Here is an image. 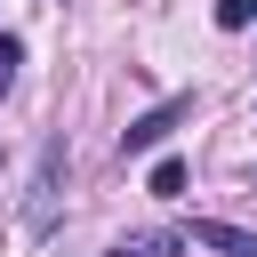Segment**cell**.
Listing matches in <instances>:
<instances>
[{
  "label": "cell",
  "mask_w": 257,
  "mask_h": 257,
  "mask_svg": "<svg viewBox=\"0 0 257 257\" xmlns=\"http://www.w3.org/2000/svg\"><path fill=\"white\" fill-rule=\"evenodd\" d=\"M217 24H225V32H249V24H257V0H217Z\"/></svg>",
  "instance_id": "5"
},
{
  "label": "cell",
  "mask_w": 257,
  "mask_h": 257,
  "mask_svg": "<svg viewBox=\"0 0 257 257\" xmlns=\"http://www.w3.org/2000/svg\"><path fill=\"white\" fill-rule=\"evenodd\" d=\"M16 64H24V40H16V32H0V80H8Z\"/></svg>",
  "instance_id": "6"
},
{
  "label": "cell",
  "mask_w": 257,
  "mask_h": 257,
  "mask_svg": "<svg viewBox=\"0 0 257 257\" xmlns=\"http://www.w3.org/2000/svg\"><path fill=\"white\" fill-rule=\"evenodd\" d=\"M64 161H72V153H64V137H48V145H40V169H32V193H24V233H32V241H48V233H56Z\"/></svg>",
  "instance_id": "1"
},
{
  "label": "cell",
  "mask_w": 257,
  "mask_h": 257,
  "mask_svg": "<svg viewBox=\"0 0 257 257\" xmlns=\"http://www.w3.org/2000/svg\"><path fill=\"white\" fill-rule=\"evenodd\" d=\"M153 193L177 201V193H185V161H153Z\"/></svg>",
  "instance_id": "4"
},
{
  "label": "cell",
  "mask_w": 257,
  "mask_h": 257,
  "mask_svg": "<svg viewBox=\"0 0 257 257\" xmlns=\"http://www.w3.org/2000/svg\"><path fill=\"white\" fill-rule=\"evenodd\" d=\"M177 120H193V96H161L153 112H137V120L120 128V161H145V153H153V145H161Z\"/></svg>",
  "instance_id": "2"
},
{
  "label": "cell",
  "mask_w": 257,
  "mask_h": 257,
  "mask_svg": "<svg viewBox=\"0 0 257 257\" xmlns=\"http://www.w3.org/2000/svg\"><path fill=\"white\" fill-rule=\"evenodd\" d=\"M0 88H8V80H0Z\"/></svg>",
  "instance_id": "7"
},
{
  "label": "cell",
  "mask_w": 257,
  "mask_h": 257,
  "mask_svg": "<svg viewBox=\"0 0 257 257\" xmlns=\"http://www.w3.org/2000/svg\"><path fill=\"white\" fill-rule=\"evenodd\" d=\"M185 241H193V249H217V257H257V233H249V225H225V217H193Z\"/></svg>",
  "instance_id": "3"
}]
</instances>
